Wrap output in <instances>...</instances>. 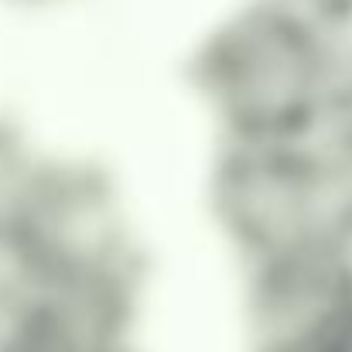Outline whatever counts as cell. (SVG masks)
<instances>
[{
    "label": "cell",
    "mask_w": 352,
    "mask_h": 352,
    "mask_svg": "<svg viewBox=\"0 0 352 352\" xmlns=\"http://www.w3.org/2000/svg\"><path fill=\"white\" fill-rule=\"evenodd\" d=\"M239 352H339L352 332V253L311 243L246 263Z\"/></svg>",
    "instance_id": "obj_4"
},
{
    "label": "cell",
    "mask_w": 352,
    "mask_h": 352,
    "mask_svg": "<svg viewBox=\"0 0 352 352\" xmlns=\"http://www.w3.org/2000/svg\"><path fill=\"white\" fill-rule=\"evenodd\" d=\"M339 352H352V332H349V339H346V346H342Z\"/></svg>",
    "instance_id": "obj_8"
},
{
    "label": "cell",
    "mask_w": 352,
    "mask_h": 352,
    "mask_svg": "<svg viewBox=\"0 0 352 352\" xmlns=\"http://www.w3.org/2000/svg\"><path fill=\"white\" fill-rule=\"evenodd\" d=\"M209 195L219 230L246 263L329 243L311 140L223 144Z\"/></svg>",
    "instance_id": "obj_3"
},
{
    "label": "cell",
    "mask_w": 352,
    "mask_h": 352,
    "mask_svg": "<svg viewBox=\"0 0 352 352\" xmlns=\"http://www.w3.org/2000/svg\"><path fill=\"white\" fill-rule=\"evenodd\" d=\"M7 243L34 291L130 294V230L113 185L93 168H31Z\"/></svg>",
    "instance_id": "obj_2"
},
{
    "label": "cell",
    "mask_w": 352,
    "mask_h": 352,
    "mask_svg": "<svg viewBox=\"0 0 352 352\" xmlns=\"http://www.w3.org/2000/svg\"><path fill=\"white\" fill-rule=\"evenodd\" d=\"M188 76L223 144H308L329 126L308 10L277 0L236 7L202 38Z\"/></svg>",
    "instance_id": "obj_1"
},
{
    "label": "cell",
    "mask_w": 352,
    "mask_h": 352,
    "mask_svg": "<svg viewBox=\"0 0 352 352\" xmlns=\"http://www.w3.org/2000/svg\"><path fill=\"white\" fill-rule=\"evenodd\" d=\"M322 52L329 126L352 120V0H322L308 10Z\"/></svg>",
    "instance_id": "obj_6"
},
{
    "label": "cell",
    "mask_w": 352,
    "mask_h": 352,
    "mask_svg": "<svg viewBox=\"0 0 352 352\" xmlns=\"http://www.w3.org/2000/svg\"><path fill=\"white\" fill-rule=\"evenodd\" d=\"M277 3H287V7H298V10H311V7H318L322 0H277Z\"/></svg>",
    "instance_id": "obj_7"
},
{
    "label": "cell",
    "mask_w": 352,
    "mask_h": 352,
    "mask_svg": "<svg viewBox=\"0 0 352 352\" xmlns=\"http://www.w3.org/2000/svg\"><path fill=\"white\" fill-rule=\"evenodd\" d=\"M311 154L318 168L325 236L352 253V120L325 126L311 140Z\"/></svg>",
    "instance_id": "obj_5"
}]
</instances>
